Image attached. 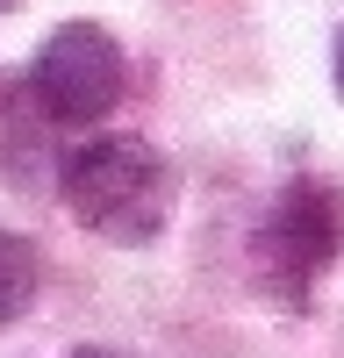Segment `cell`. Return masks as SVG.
Wrapping results in <instances>:
<instances>
[{"label": "cell", "instance_id": "1", "mask_svg": "<svg viewBox=\"0 0 344 358\" xmlns=\"http://www.w3.org/2000/svg\"><path fill=\"white\" fill-rule=\"evenodd\" d=\"M57 194L65 208L108 236V244H151L172 215V165L143 136H86L79 151L57 165Z\"/></svg>", "mask_w": 344, "mask_h": 358}, {"label": "cell", "instance_id": "2", "mask_svg": "<svg viewBox=\"0 0 344 358\" xmlns=\"http://www.w3.org/2000/svg\"><path fill=\"white\" fill-rule=\"evenodd\" d=\"M258 280H266L280 301H308V287L344 258V194L330 179H287L280 201L258 222Z\"/></svg>", "mask_w": 344, "mask_h": 358}, {"label": "cell", "instance_id": "3", "mask_svg": "<svg viewBox=\"0 0 344 358\" xmlns=\"http://www.w3.org/2000/svg\"><path fill=\"white\" fill-rule=\"evenodd\" d=\"M29 101H36L43 122H65L86 129L122 101V50L101 22H65L50 29L36 65H29Z\"/></svg>", "mask_w": 344, "mask_h": 358}, {"label": "cell", "instance_id": "4", "mask_svg": "<svg viewBox=\"0 0 344 358\" xmlns=\"http://www.w3.org/2000/svg\"><path fill=\"white\" fill-rule=\"evenodd\" d=\"M36 280H43V258L29 236L0 229V322H15L29 301H36Z\"/></svg>", "mask_w": 344, "mask_h": 358}, {"label": "cell", "instance_id": "5", "mask_svg": "<svg viewBox=\"0 0 344 358\" xmlns=\"http://www.w3.org/2000/svg\"><path fill=\"white\" fill-rule=\"evenodd\" d=\"M72 358H129V351H101V344H86V351H72Z\"/></svg>", "mask_w": 344, "mask_h": 358}, {"label": "cell", "instance_id": "6", "mask_svg": "<svg viewBox=\"0 0 344 358\" xmlns=\"http://www.w3.org/2000/svg\"><path fill=\"white\" fill-rule=\"evenodd\" d=\"M337 94H344V29H337Z\"/></svg>", "mask_w": 344, "mask_h": 358}, {"label": "cell", "instance_id": "7", "mask_svg": "<svg viewBox=\"0 0 344 358\" xmlns=\"http://www.w3.org/2000/svg\"><path fill=\"white\" fill-rule=\"evenodd\" d=\"M15 8H22V0H0V15H15Z\"/></svg>", "mask_w": 344, "mask_h": 358}]
</instances>
